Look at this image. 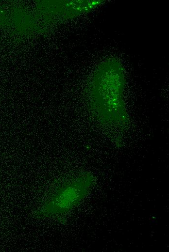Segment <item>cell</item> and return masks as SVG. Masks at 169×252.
<instances>
[{"label": "cell", "instance_id": "6da1fadb", "mask_svg": "<svg viewBox=\"0 0 169 252\" xmlns=\"http://www.w3.org/2000/svg\"><path fill=\"white\" fill-rule=\"evenodd\" d=\"M95 182L93 175L83 173L57 182L36 211L40 218L66 214L76 207L90 191Z\"/></svg>", "mask_w": 169, "mask_h": 252}]
</instances>
